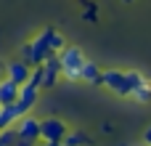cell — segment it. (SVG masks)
<instances>
[{
  "label": "cell",
  "instance_id": "1",
  "mask_svg": "<svg viewBox=\"0 0 151 146\" xmlns=\"http://www.w3.org/2000/svg\"><path fill=\"white\" fill-rule=\"evenodd\" d=\"M143 80H146V77H143L141 72L104 69V72H101V82H98V85H104L109 93H114V96H119V98H133L135 88H138Z\"/></svg>",
  "mask_w": 151,
  "mask_h": 146
},
{
  "label": "cell",
  "instance_id": "2",
  "mask_svg": "<svg viewBox=\"0 0 151 146\" xmlns=\"http://www.w3.org/2000/svg\"><path fill=\"white\" fill-rule=\"evenodd\" d=\"M58 66H61V77L69 80V82H80V72H82V64L88 61L82 48L77 45H64L58 53Z\"/></svg>",
  "mask_w": 151,
  "mask_h": 146
},
{
  "label": "cell",
  "instance_id": "3",
  "mask_svg": "<svg viewBox=\"0 0 151 146\" xmlns=\"http://www.w3.org/2000/svg\"><path fill=\"white\" fill-rule=\"evenodd\" d=\"M69 130H72V128H69L64 120H58V117L40 120V141H42V144H61Z\"/></svg>",
  "mask_w": 151,
  "mask_h": 146
},
{
  "label": "cell",
  "instance_id": "4",
  "mask_svg": "<svg viewBox=\"0 0 151 146\" xmlns=\"http://www.w3.org/2000/svg\"><path fill=\"white\" fill-rule=\"evenodd\" d=\"M13 130H16L19 138L32 141V144H40V120L32 117V114H24L21 120H16L13 122Z\"/></svg>",
  "mask_w": 151,
  "mask_h": 146
},
{
  "label": "cell",
  "instance_id": "5",
  "mask_svg": "<svg viewBox=\"0 0 151 146\" xmlns=\"http://www.w3.org/2000/svg\"><path fill=\"white\" fill-rule=\"evenodd\" d=\"M29 72H32V66L24 64V61H11V64H5V77H8L11 82H16V85H27Z\"/></svg>",
  "mask_w": 151,
  "mask_h": 146
},
{
  "label": "cell",
  "instance_id": "6",
  "mask_svg": "<svg viewBox=\"0 0 151 146\" xmlns=\"http://www.w3.org/2000/svg\"><path fill=\"white\" fill-rule=\"evenodd\" d=\"M37 96H40V90H37V88H32V85H19V98H16V104L29 114V112H32V106L37 104Z\"/></svg>",
  "mask_w": 151,
  "mask_h": 146
},
{
  "label": "cell",
  "instance_id": "7",
  "mask_svg": "<svg viewBox=\"0 0 151 146\" xmlns=\"http://www.w3.org/2000/svg\"><path fill=\"white\" fill-rule=\"evenodd\" d=\"M16 98H19V85L11 82L8 77H3L0 80V106H11V104H16Z\"/></svg>",
  "mask_w": 151,
  "mask_h": 146
},
{
  "label": "cell",
  "instance_id": "8",
  "mask_svg": "<svg viewBox=\"0 0 151 146\" xmlns=\"http://www.w3.org/2000/svg\"><path fill=\"white\" fill-rule=\"evenodd\" d=\"M80 82H101V69L93 64V61H85L82 64V72H80Z\"/></svg>",
  "mask_w": 151,
  "mask_h": 146
},
{
  "label": "cell",
  "instance_id": "9",
  "mask_svg": "<svg viewBox=\"0 0 151 146\" xmlns=\"http://www.w3.org/2000/svg\"><path fill=\"white\" fill-rule=\"evenodd\" d=\"M133 101H138V104H149V101H151V80H149V77H146V80L135 88Z\"/></svg>",
  "mask_w": 151,
  "mask_h": 146
},
{
  "label": "cell",
  "instance_id": "10",
  "mask_svg": "<svg viewBox=\"0 0 151 146\" xmlns=\"http://www.w3.org/2000/svg\"><path fill=\"white\" fill-rule=\"evenodd\" d=\"M16 141H19V136H16L13 128H3L0 130V146H16Z\"/></svg>",
  "mask_w": 151,
  "mask_h": 146
},
{
  "label": "cell",
  "instance_id": "11",
  "mask_svg": "<svg viewBox=\"0 0 151 146\" xmlns=\"http://www.w3.org/2000/svg\"><path fill=\"white\" fill-rule=\"evenodd\" d=\"M85 141H88V138H85L80 130H69V133H66V138H64L61 144H66V146H82Z\"/></svg>",
  "mask_w": 151,
  "mask_h": 146
},
{
  "label": "cell",
  "instance_id": "12",
  "mask_svg": "<svg viewBox=\"0 0 151 146\" xmlns=\"http://www.w3.org/2000/svg\"><path fill=\"white\" fill-rule=\"evenodd\" d=\"M143 144H146V146H151V125L146 128V133H143Z\"/></svg>",
  "mask_w": 151,
  "mask_h": 146
},
{
  "label": "cell",
  "instance_id": "13",
  "mask_svg": "<svg viewBox=\"0 0 151 146\" xmlns=\"http://www.w3.org/2000/svg\"><path fill=\"white\" fill-rule=\"evenodd\" d=\"M5 77V64H0V80Z\"/></svg>",
  "mask_w": 151,
  "mask_h": 146
},
{
  "label": "cell",
  "instance_id": "14",
  "mask_svg": "<svg viewBox=\"0 0 151 146\" xmlns=\"http://www.w3.org/2000/svg\"><path fill=\"white\" fill-rule=\"evenodd\" d=\"M125 3H133V0H125Z\"/></svg>",
  "mask_w": 151,
  "mask_h": 146
}]
</instances>
